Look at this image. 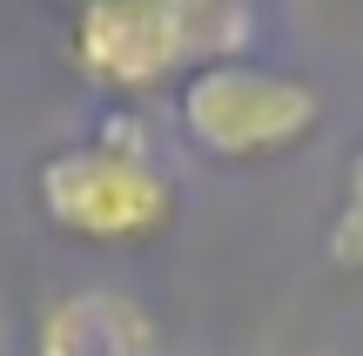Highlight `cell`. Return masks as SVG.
I'll list each match as a JSON object with an SVG mask.
<instances>
[{
    "mask_svg": "<svg viewBox=\"0 0 363 356\" xmlns=\"http://www.w3.org/2000/svg\"><path fill=\"white\" fill-rule=\"evenodd\" d=\"M182 128L202 155L216 161H269L289 155L316 134L323 121V94L310 88L303 74L269 61H195L182 74Z\"/></svg>",
    "mask_w": 363,
    "mask_h": 356,
    "instance_id": "cell-2",
    "label": "cell"
},
{
    "mask_svg": "<svg viewBox=\"0 0 363 356\" xmlns=\"http://www.w3.org/2000/svg\"><path fill=\"white\" fill-rule=\"evenodd\" d=\"M67 47L94 88H115V94H148L175 81L189 61L169 0H88V7H74Z\"/></svg>",
    "mask_w": 363,
    "mask_h": 356,
    "instance_id": "cell-3",
    "label": "cell"
},
{
    "mask_svg": "<svg viewBox=\"0 0 363 356\" xmlns=\"http://www.w3.org/2000/svg\"><path fill=\"white\" fill-rule=\"evenodd\" d=\"M74 7H88V0H74Z\"/></svg>",
    "mask_w": 363,
    "mask_h": 356,
    "instance_id": "cell-6",
    "label": "cell"
},
{
    "mask_svg": "<svg viewBox=\"0 0 363 356\" xmlns=\"http://www.w3.org/2000/svg\"><path fill=\"white\" fill-rule=\"evenodd\" d=\"M330 255L343 269H363V155H350V175H343V209H337V229H330Z\"/></svg>",
    "mask_w": 363,
    "mask_h": 356,
    "instance_id": "cell-5",
    "label": "cell"
},
{
    "mask_svg": "<svg viewBox=\"0 0 363 356\" xmlns=\"http://www.w3.org/2000/svg\"><path fill=\"white\" fill-rule=\"evenodd\" d=\"M34 195L61 236L101 242V249L155 242L175 222V182L128 134H94V142L54 148L34 168Z\"/></svg>",
    "mask_w": 363,
    "mask_h": 356,
    "instance_id": "cell-1",
    "label": "cell"
},
{
    "mask_svg": "<svg viewBox=\"0 0 363 356\" xmlns=\"http://www.w3.org/2000/svg\"><path fill=\"white\" fill-rule=\"evenodd\" d=\"M155 350L162 323L108 282L54 296L34 323V356H155Z\"/></svg>",
    "mask_w": 363,
    "mask_h": 356,
    "instance_id": "cell-4",
    "label": "cell"
}]
</instances>
